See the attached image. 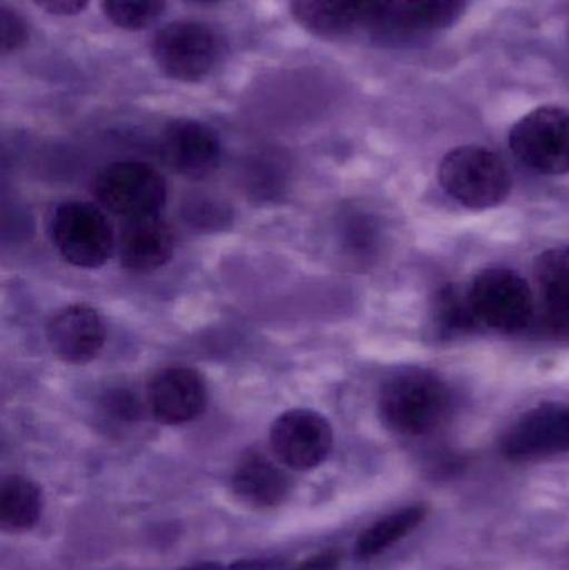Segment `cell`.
<instances>
[{"label":"cell","mask_w":569,"mask_h":570,"mask_svg":"<svg viewBox=\"0 0 569 570\" xmlns=\"http://www.w3.org/2000/svg\"><path fill=\"white\" fill-rule=\"evenodd\" d=\"M450 411V392L431 372L410 368L381 389L380 414L391 431L421 435L436 429Z\"/></svg>","instance_id":"cell-1"},{"label":"cell","mask_w":569,"mask_h":570,"mask_svg":"<svg viewBox=\"0 0 569 570\" xmlns=\"http://www.w3.org/2000/svg\"><path fill=\"white\" fill-rule=\"evenodd\" d=\"M444 193L470 209H491L504 203L511 190V176L503 160L480 146L450 150L440 164Z\"/></svg>","instance_id":"cell-2"},{"label":"cell","mask_w":569,"mask_h":570,"mask_svg":"<svg viewBox=\"0 0 569 570\" xmlns=\"http://www.w3.org/2000/svg\"><path fill=\"white\" fill-rule=\"evenodd\" d=\"M400 0H291V12L301 27L323 39H340L366 30L386 42L396 23Z\"/></svg>","instance_id":"cell-3"},{"label":"cell","mask_w":569,"mask_h":570,"mask_svg":"<svg viewBox=\"0 0 569 570\" xmlns=\"http://www.w3.org/2000/svg\"><path fill=\"white\" fill-rule=\"evenodd\" d=\"M49 234L62 259L79 269H99L116 247V236L106 214L80 200H69L53 210Z\"/></svg>","instance_id":"cell-4"},{"label":"cell","mask_w":569,"mask_h":570,"mask_svg":"<svg viewBox=\"0 0 569 570\" xmlns=\"http://www.w3.org/2000/svg\"><path fill=\"white\" fill-rule=\"evenodd\" d=\"M92 190L104 209L126 220L157 217L167 200L164 177L137 160L104 167L94 179Z\"/></svg>","instance_id":"cell-5"},{"label":"cell","mask_w":569,"mask_h":570,"mask_svg":"<svg viewBox=\"0 0 569 570\" xmlns=\"http://www.w3.org/2000/svg\"><path fill=\"white\" fill-rule=\"evenodd\" d=\"M150 50L160 72L180 82H197L216 69L224 47L204 23L174 22L156 33Z\"/></svg>","instance_id":"cell-6"},{"label":"cell","mask_w":569,"mask_h":570,"mask_svg":"<svg viewBox=\"0 0 569 570\" xmlns=\"http://www.w3.org/2000/svg\"><path fill=\"white\" fill-rule=\"evenodd\" d=\"M510 147L520 163L545 176L569 173V112L540 107L514 124Z\"/></svg>","instance_id":"cell-7"},{"label":"cell","mask_w":569,"mask_h":570,"mask_svg":"<svg viewBox=\"0 0 569 570\" xmlns=\"http://www.w3.org/2000/svg\"><path fill=\"white\" fill-rule=\"evenodd\" d=\"M468 301L477 321L497 331L518 332L533 318L530 285L513 271H484L471 285Z\"/></svg>","instance_id":"cell-8"},{"label":"cell","mask_w":569,"mask_h":570,"mask_svg":"<svg viewBox=\"0 0 569 570\" xmlns=\"http://www.w3.org/2000/svg\"><path fill=\"white\" fill-rule=\"evenodd\" d=\"M274 458L294 471H311L326 461L333 429L326 417L307 409H293L274 421L269 434Z\"/></svg>","instance_id":"cell-9"},{"label":"cell","mask_w":569,"mask_h":570,"mask_svg":"<svg viewBox=\"0 0 569 570\" xmlns=\"http://www.w3.org/2000/svg\"><path fill=\"white\" fill-rule=\"evenodd\" d=\"M160 153L170 169L187 179H206L219 167L223 147L216 130L193 119L170 122L160 137Z\"/></svg>","instance_id":"cell-10"},{"label":"cell","mask_w":569,"mask_h":570,"mask_svg":"<svg viewBox=\"0 0 569 570\" xmlns=\"http://www.w3.org/2000/svg\"><path fill=\"white\" fill-rule=\"evenodd\" d=\"M147 405L160 424H186L206 409V382L190 367L164 368L154 375L147 387Z\"/></svg>","instance_id":"cell-11"},{"label":"cell","mask_w":569,"mask_h":570,"mask_svg":"<svg viewBox=\"0 0 569 570\" xmlns=\"http://www.w3.org/2000/svg\"><path fill=\"white\" fill-rule=\"evenodd\" d=\"M504 452L511 459H538L569 452V405H541L508 432Z\"/></svg>","instance_id":"cell-12"},{"label":"cell","mask_w":569,"mask_h":570,"mask_svg":"<svg viewBox=\"0 0 569 570\" xmlns=\"http://www.w3.org/2000/svg\"><path fill=\"white\" fill-rule=\"evenodd\" d=\"M106 332L102 318L86 304L62 308L47 325V344L67 364H87L104 347Z\"/></svg>","instance_id":"cell-13"},{"label":"cell","mask_w":569,"mask_h":570,"mask_svg":"<svg viewBox=\"0 0 569 570\" xmlns=\"http://www.w3.org/2000/svg\"><path fill=\"white\" fill-rule=\"evenodd\" d=\"M233 491L244 504L253 508H276L286 501L291 479L276 458L253 449L237 462L233 474Z\"/></svg>","instance_id":"cell-14"},{"label":"cell","mask_w":569,"mask_h":570,"mask_svg":"<svg viewBox=\"0 0 569 570\" xmlns=\"http://www.w3.org/2000/svg\"><path fill=\"white\" fill-rule=\"evenodd\" d=\"M174 254L170 227L159 217L127 220L119 239V257L130 273H154L166 266Z\"/></svg>","instance_id":"cell-15"},{"label":"cell","mask_w":569,"mask_h":570,"mask_svg":"<svg viewBox=\"0 0 569 570\" xmlns=\"http://www.w3.org/2000/svg\"><path fill=\"white\" fill-rule=\"evenodd\" d=\"M537 276L551 325L569 334V247H557L540 256Z\"/></svg>","instance_id":"cell-16"},{"label":"cell","mask_w":569,"mask_h":570,"mask_svg":"<svg viewBox=\"0 0 569 570\" xmlns=\"http://www.w3.org/2000/svg\"><path fill=\"white\" fill-rule=\"evenodd\" d=\"M42 514L39 488L22 475H9L0 484V525L6 531H27Z\"/></svg>","instance_id":"cell-17"},{"label":"cell","mask_w":569,"mask_h":570,"mask_svg":"<svg viewBox=\"0 0 569 570\" xmlns=\"http://www.w3.org/2000/svg\"><path fill=\"white\" fill-rule=\"evenodd\" d=\"M424 518L426 509L423 505H411L386 515L360 535L354 546V554L361 561L377 558L410 535Z\"/></svg>","instance_id":"cell-18"},{"label":"cell","mask_w":569,"mask_h":570,"mask_svg":"<svg viewBox=\"0 0 569 570\" xmlns=\"http://www.w3.org/2000/svg\"><path fill=\"white\" fill-rule=\"evenodd\" d=\"M467 0H400L401 26L408 37L438 32L457 23L464 12Z\"/></svg>","instance_id":"cell-19"},{"label":"cell","mask_w":569,"mask_h":570,"mask_svg":"<svg viewBox=\"0 0 569 570\" xmlns=\"http://www.w3.org/2000/svg\"><path fill=\"white\" fill-rule=\"evenodd\" d=\"M107 19L124 30H144L157 22L166 0H102Z\"/></svg>","instance_id":"cell-20"},{"label":"cell","mask_w":569,"mask_h":570,"mask_svg":"<svg viewBox=\"0 0 569 570\" xmlns=\"http://www.w3.org/2000/svg\"><path fill=\"white\" fill-rule=\"evenodd\" d=\"M344 243L353 253L366 254L376 243V227L367 217L354 214L347 217L343 229Z\"/></svg>","instance_id":"cell-21"},{"label":"cell","mask_w":569,"mask_h":570,"mask_svg":"<svg viewBox=\"0 0 569 570\" xmlns=\"http://www.w3.org/2000/svg\"><path fill=\"white\" fill-rule=\"evenodd\" d=\"M0 23H2V52H16L29 39V27L26 20L16 10L2 7Z\"/></svg>","instance_id":"cell-22"},{"label":"cell","mask_w":569,"mask_h":570,"mask_svg":"<svg viewBox=\"0 0 569 570\" xmlns=\"http://www.w3.org/2000/svg\"><path fill=\"white\" fill-rule=\"evenodd\" d=\"M186 220L196 224L197 227H210L217 229L220 223L227 219V210L223 206L209 199H197L186 206Z\"/></svg>","instance_id":"cell-23"},{"label":"cell","mask_w":569,"mask_h":570,"mask_svg":"<svg viewBox=\"0 0 569 570\" xmlns=\"http://www.w3.org/2000/svg\"><path fill=\"white\" fill-rule=\"evenodd\" d=\"M33 2L52 16H76L86 9L89 0H33Z\"/></svg>","instance_id":"cell-24"},{"label":"cell","mask_w":569,"mask_h":570,"mask_svg":"<svg viewBox=\"0 0 569 570\" xmlns=\"http://www.w3.org/2000/svg\"><path fill=\"white\" fill-rule=\"evenodd\" d=\"M341 559H343V556L340 551L321 552V554L313 556V558L303 562L297 570H337L340 569Z\"/></svg>","instance_id":"cell-25"},{"label":"cell","mask_w":569,"mask_h":570,"mask_svg":"<svg viewBox=\"0 0 569 570\" xmlns=\"http://www.w3.org/2000/svg\"><path fill=\"white\" fill-rule=\"evenodd\" d=\"M227 570H297V568L279 559H253V561L236 562Z\"/></svg>","instance_id":"cell-26"},{"label":"cell","mask_w":569,"mask_h":570,"mask_svg":"<svg viewBox=\"0 0 569 570\" xmlns=\"http://www.w3.org/2000/svg\"><path fill=\"white\" fill-rule=\"evenodd\" d=\"M184 570H227L220 564H214V562H203V564H194L190 568Z\"/></svg>","instance_id":"cell-27"},{"label":"cell","mask_w":569,"mask_h":570,"mask_svg":"<svg viewBox=\"0 0 569 570\" xmlns=\"http://www.w3.org/2000/svg\"><path fill=\"white\" fill-rule=\"evenodd\" d=\"M189 2H196V3H214V2H217V0H189Z\"/></svg>","instance_id":"cell-28"}]
</instances>
